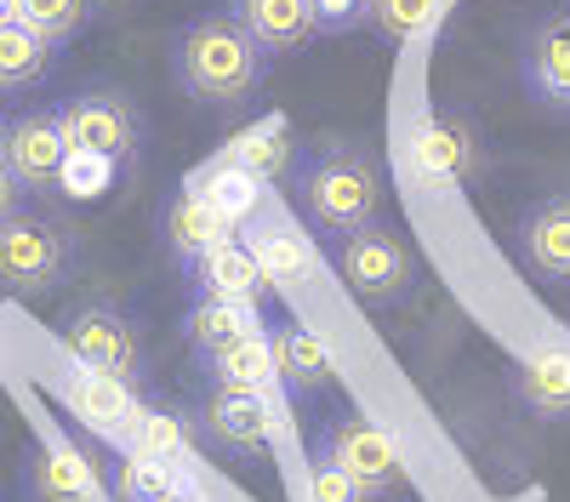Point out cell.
<instances>
[{
	"mask_svg": "<svg viewBox=\"0 0 570 502\" xmlns=\"http://www.w3.org/2000/svg\"><path fill=\"white\" fill-rule=\"evenodd\" d=\"M206 365H212V383H217V388H234V394H263V388L279 377L274 343H268L263 332H252V337H240L234 348L212 354Z\"/></svg>",
	"mask_w": 570,
	"mask_h": 502,
	"instance_id": "cell-24",
	"label": "cell"
},
{
	"mask_svg": "<svg viewBox=\"0 0 570 502\" xmlns=\"http://www.w3.org/2000/svg\"><path fill=\"white\" fill-rule=\"evenodd\" d=\"M223 160H234L240 171H252V177L274 183L285 166H292V144H285V115H268V120L246 126V131L223 149Z\"/></svg>",
	"mask_w": 570,
	"mask_h": 502,
	"instance_id": "cell-26",
	"label": "cell"
},
{
	"mask_svg": "<svg viewBox=\"0 0 570 502\" xmlns=\"http://www.w3.org/2000/svg\"><path fill=\"white\" fill-rule=\"evenodd\" d=\"M69 268H75V228L63 217L18 211L0 223V292L46 297L69 280Z\"/></svg>",
	"mask_w": 570,
	"mask_h": 502,
	"instance_id": "cell-3",
	"label": "cell"
},
{
	"mask_svg": "<svg viewBox=\"0 0 570 502\" xmlns=\"http://www.w3.org/2000/svg\"><path fill=\"white\" fill-rule=\"evenodd\" d=\"M440 0H371V29L383 35L389 46H405L428 29V18H434Z\"/></svg>",
	"mask_w": 570,
	"mask_h": 502,
	"instance_id": "cell-30",
	"label": "cell"
},
{
	"mask_svg": "<svg viewBox=\"0 0 570 502\" xmlns=\"http://www.w3.org/2000/svg\"><path fill=\"white\" fill-rule=\"evenodd\" d=\"M58 400L69 405V417H80L91 434H104L115 445H120V434L131 429L137 405H142L137 400V383H120L109 372H91V365H80V372H69L58 383Z\"/></svg>",
	"mask_w": 570,
	"mask_h": 502,
	"instance_id": "cell-11",
	"label": "cell"
},
{
	"mask_svg": "<svg viewBox=\"0 0 570 502\" xmlns=\"http://www.w3.org/2000/svg\"><path fill=\"white\" fill-rule=\"evenodd\" d=\"M29 496L35 502H91V474L80 463V451L63 440H46L29 456Z\"/></svg>",
	"mask_w": 570,
	"mask_h": 502,
	"instance_id": "cell-22",
	"label": "cell"
},
{
	"mask_svg": "<svg viewBox=\"0 0 570 502\" xmlns=\"http://www.w3.org/2000/svg\"><path fill=\"white\" fill-rule=\"evenodd\" d=\"M63 343L80 365L91 372H109L120 383H137L142 377V343H137V326L115 308V303H80L63 314Z\"/></svg>",
	"mask_w": 570,
	"mask_h": 502,
	"instance_id": "cell-5",
	"label": "cell"
},
{
	"mask_svg": "<svg viewBox=\"0 0 570 502\" xmlns=\"http://www.w3.org/2000/svg\"><path fill=\"white\" fill-rule=\"evenodd\" d=\"M120 177V160L115 155H91V149H69L63 160V177H58V195L69 200H104Z\"/></svg>",
	"mask_w": 570,
	"mask_h": 502,
	"instance_id": "cell-28",
	"label": "cell"
},
{
	"mask_svg": "<svg viewBox=\"0 0 570 502\" xmlns=\"http://www.w3.org/2000/svg\"><path fill=\"white\" fill-rule=\"evenodd\" d=\"M371 23V0H314V35H354Z\"/></svg>",
	"mask_w": 570,
	"mask_h": 502,
	"instance_id": "cell-32",
	"label": "cell"
},
{
	"mask_svg": "<svg viewBox=\"0 0 570 502\" xmlns=\"http://www.w3.org/2000/svg\"><path fill=\"white\" fill-rule=\"evenodd\" d=\"M416 166L428 183H440V189H468L473 177H480V131L462 109H440L428 115L422 131H416Z\"/></svg>",
	"mask_w": 570,
	"mask_h": 502,
	"instance_id": "cell-8",
	"label": "cell"
},
{
	"mask_svg": "<svg viewBox=\"0 0 570 502\" xmlns=\"http://www.w3.org/2000/svg\"><path fill=\"white\" fill-rule=\"evenodd\" d=\"M525 86L548 109H570V7L542 18L525 46Z\"/></svg>",
	"mask_w": 570,
	"mask_h": 502,
	"instance_id": "cell-15",
	"label": "cell"
},
{
	"mask_svg": "<svg viewBox=\"0 0 570 502\" xmlns=\"http://www.w3.org/2000/svg\"><path fill=\"white\" fill-rule=\"evenodd\" d=\"M337 274L343 286L365 303V308H394L416 292L422 268H416V252L383 223H365L354 235L337 240Z\"/></svg>",
	"mask_w": 570,
	"mask_h": 502,
	"instance_id": "cell-4",
	"label": "cell"
},
{
	"mask_svg": "<svg viewBox=\"0 0 570 502\" xmlns=\"http://www.w3.org/2000/svg\"><path fill=\"white\" fill-rule=\"evenodd\" d=\"M263 332V314L257 303H234V297H200L195 308H188V343H195L206 360L234 348L240 337Z\"/></svg>",
	"mask_w": 570,
	"mask_h": 502,
	"instance_id": "cell-19",
	"label": "cell"
},
{
	"mask_svg": "<svg viewBox=\"0 0 570 502\" xmlns=\"http://www.w3.org/2000/svg\"><path fill=\"white\" fill-rule=\"evenodd\" d=\"M160 502H200V496H195V491H183V485H177V491H166Z\"/></svg>",
	"mask_w": 570,
	"mask_h": 502,
	"instance_id": "cell-34",
	"label": "cell"
},
{
	"mask_svg": "<svg viewBox=\"0 0 570 502\" xmlns=\"http://www.w3.org/2000/svg\"><path fill=\"white\" fill-rule=\"evenodd\" d=\"M46 69H52V40L18 18L0 23V91H29Z\"/></svg>",
	"mask_w": 570,
	"mask_h": 502,
	"instance_id": "cell-25",
	"label": "cell"
},
{
	"mask_svg": "<svg viewBox=\"0 0 570 502\" xmlns=\"http://www.w3.org/2000/svg\"><path fill=\"white\" fill-rule=\"evenodd\" d=\"M195 280L206 297H234V303H257V286H263V268L257 257L246 252V240H217L206 257H195Z\"/></svg>",
	"mask_w": 570,
	"mask_h": 502,
	"instance_id": "cell-20",
	"label": "cell"
},
{
	"mask_svg": "<svg viewBox=\"0 0 570 502\" xmlns=\"http://www.w3.org/2000/svg\"><path fill=\"white\" fill-rule=\"evenodd\" d=\"M519 257L537 280L548 286H570V189L537 200L519 217Z\"/></svg>",
	"mask_w": 570,
	"mask_h": 502,
	"instance_id": "cell-12",
	"label": "cell"
},
{
	"mask_svg": "<svg viewBox=\"0 0 570 502\" xmlns=\"http://www.w3.org/2000/svg\"><path fill=\"white\" fill-rule=\"evenodd\" d=\"M177 485H183L177 469L160 463V456H137V451H126V456H120V469H115V496H120V502H160V496L177 491Z\"/></svg>",
	"mask_w": 570,
	"mask_h": 502,
	"instance_id": "cell-27",
	"label": "cell"
},
{
	"mask_svg": "<svg viewBox=\"0 0 570 502\" xmlns=\"http://www.w3.org/2000/svg\"><path fill=\"white\" fill-rule=\"evenodd\" d=\"M58 120H63L69 149L115 155V160H131L137 155L142 120H137V109L120 98V91H80V98H69L58 109Z\"/></svg>",
	"mask_w": 570,
	"mask_h": 502,
	"instance_id": "cell-7",
	"label": "cell"
},
{
	"mask_svg": "<svg viewBox=\"0 0 570 502\" xmlns=\"http://www.w3.org/2000/svg\"><path fill=\"white\" fill-rule=\"evenodd\" d=\"M308 485H314V502H365V491L331 463L320 445H314V463H308Z\"/></svg>",
	"mask_w": 570,
	"mask_h": 502,
	"instance_id": "cell-31",
	"label": "cell"
},
{
	"mask_svg": "<svg viewBox=\"0 0 570 502\" xmlns=\"http://www.w3.org/2000/svg\"><path fill=\"white\" fill-rule=\"evenodd\" d=\"M86 7H91V0H12V18L29 23L35 35H46L52 46H63L86 23Z\"/></svg>",
	"mask_w": 570,
	"mask_h": 502,
	"instance_id": "cell-29",
	"label": "cell"
},
{
	"mask_svg": "<svg viewBox=\"0 0 570 502\" xmlns=\"http://www.w3.org/2000/svg\"><path fill=\"white\" fill-rule=\"evenodd\" d=\"M234 23L263 46V58H292L314 35V0H234Z\"/></svg>",
	"mask_w": 570,
	"mask_h": 502,
	"instance_id": "cell-14",
	"label": "cell"
},
{
	"mask_svg": "<svg viewBox=\"0 0 570 502\" xmlns=\"http://www.w3.org/2000/svg\"><path fill=\"white\" fill-rule=\"evenodd\" d=\"M320 451L365 491V502L389 496V491L400 485V451L389 445L383 429L365 423V417H354V411H348V417H337V423L320 434Z\"/></svg>",
	"mask_w": 570,
	"mask_h": 502,
	"instance_id": "cell-6",
	"label": "cell"
},
{
	"mask_svg": "<svg viewBox=\"0 0 570 502\" xmlns=\"http://www.w3.org/2000/svg\"><path fill=\"white\" fill-rule=\"evenodd\" d=\"M274 365H279V383L297 400H308L331 383V348L320 343V332L303 326V319H285L274 332Z\"/></svg>",
	"mask_w": 570,
	"mask_h": 502,
	"instance_id": "cell-17",
	"label": "cell"
},
{
	"mask_svg": "<svg viewBox=\"0 0 570 502\" xmlns=\"http://www.w3.org/2000/svg\"><path fill=\"white\" fill-rule=\"evenodd\" d=\"M177 80L188 98L234 109L263 86V46L234 18H200L177 40Z\"/></svg>",
	"mask_w": 570,
	"mask_h": 502,
	"instance_id": "cell-2",
	"label": "cell"
},
{
	"mask_svg": "<svg viewBox=\"0 0 570 502\" xmlns=\"http://www.w3.org/2000/svg\"><path fill=\"white\" fill-rule=\"evenodd\" d=\"M195 417L188 411H171V405H137L131 429L120 434V451H137V456H160V463H177V456L195 445Z\"/></svg>",
	"mask_w": 570,
	"mask_h": 502,
	"instance_id": "cell-21",
	"label": "cell"
},
{
	"mask_svg": "<svg viewBox=\"0 0 570 502\" xmlns=\"http://www.w3.org/2000/svg\"><path fill=\"white\" fill-rule=\"evenodd\" d=\"M12 18V0H0V23H7Z\"/></svg>",
	"mask_w": 570,
	"mask_h": 502,
	"instance_id": "cell-35",
	"label": "cell"
},
{
	"mask_svg": "<svg viewBox=\"0 0 570 502\" xmlns=\"http://www.w3.org/2000/svg\"><path fill=\"white\" fill-rule=\"evenodd\" d=\"M513 394L525 400L542 423H570V354H537L513 372Z\"/></svg>",
	"mask_w": 570,
	"mask_h": 502,
	"instance_id": "cell-23",
	"label": "cell"
},
{
	"mask_svg": "<svg viewBox=\"0 0 570 502\" xmlns=\"http://www.w3.org/2000/svg\"><path fill=\"white\" fill-rule=\"evenodd\" d=\"M23 183L12 177V166H7V155H0V223H7V217H18L23 211Z\"/></svg>",
	"mask_w": 570,
	"mask_h": 502,
	"instance_id": "cell-33",
	"label": "cell"
},
{
	"mask_svg": "<svg viewBox=\"0 0 570 502\" xmlns=\"http://www.w3.org/2000/svg\"><path fill=\"white\" fill-rule=\"evenodd\" d=\"M63 160H69V137H63L58 109H29L7 126V166L23 189H35V195L58 189Z\"/></svg>",
	"mask_w": 570,
	"mask_h": 502,
	"instance_id": "cell-9",
	"label": "cell"
},
{
	"mask_svg": "<svg viewBox=\"0 0 570 502\" xmlns=\"http://www.w3.org/2000/svg\"><path fill=\"white\" fill-rule=\"evenodd\" d=\"M188 189H200L234 228H246L257 211H263V200H268V183L263 177H252V171H240L234 160H212V166H200L195 177H188Z\"/></svg>",
	"mask_w": 570,
	"mask_h": 502,
	"instance_id": "cell-18",
	"label": "cell"
},
{
	"mask_svg": "<svg viewBox=\"0 0 570 502\" xmlns=\"http://www.w3.org/2000/svg\"><path fill=\"white\" fill-rule=\"evenodd\" d=\"M200 423L206 434L223 445V451H240V456H257L274 445L279 434V417H274V405L263 394H234V388H217L212 405L200 411Z\"/></svg>",
	"mask_w": 570,
	"mask_h": 502,
	"instance_id": "cell-13",
	"label": "cell"
},
{
	"mask_svg": "<svg viewBox=\"0 0 570 502\" xmlns=\"http://www.w3.org/2000/svg\"><path fill=\"white\" fill-rule=\"evenodd\" d=\"M246 252L257 257V268H263V286H303L308 274H314V240L303 235V228L285 217L279 206H268L263 200V211L246 223Z\"/></svg>",
	"mask_w": 570,
	"mask_h": 502,
	"instance_id": "cell-10",
	"label": "cell"
},
{
	"mask_svg": "<svg viewBox=\"0 0 570 502\" xmlns=\"http://www.w3.org/2000/svg\"><path fill=\"white\" fill-rule=\"evenodd\" d=\"M297 200H303V211L320 235L343 240L354 228L376 223V206H383V166H376L371 149L337 137V144L314 149L297 166Z\"/></svg>",
	"mask_w": 570,
	"mask_h": 502,
	"instance_id": "cell-1",
	"label": "cell"
},
{
	"mask_svg": "<svg viewBox=\"0 0 570 502\" xmlns=\"http://www.w3.org/2000/svg\"><path fill=\"white\" fill-rule=\"evenodd\" d=\"M234 235V223L200 195V189H183L171 195V206H166V240H171V252L183 257V263H195V257H206L217 240H228Z\"/></svg>",
	"mask_w": 570,
	"mask_h": 502,
	"instance_id": "cell-16",
	"label": "cell"
}]
</instances>
